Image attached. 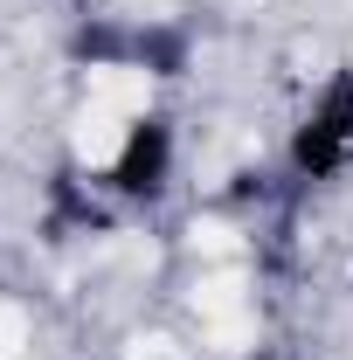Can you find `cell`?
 <instances>
[{"label":"cell","instance_id":"obj_1","mask_svg":"<svg viewBox=\"0 0 353 360\" xmlns=\"http://www.w3.org/2000/svg\"><path fill=\"white\" fill-rule=\"evenodd\" d=\"M146 97H153L146 70H125V63H104V70H90V104H104V111H118V118L146 111Z\"/></svg>","mask_w":353,"mask_h":360},{"label":"cell","instance_id":"obj_2","mask_svg":"<svg viewBox=\"0 0 353 360\" xmlns=\"http://www.w3.org/2000/svg\"><path fill=\"white\" fill-rule=\"evenodd\" d=\"M77 160H90V167H111L118 153H125V118L118 111H104V104H90L84 118H77Z\"/></svg>","mask_w":353,"mask_h":360},{"label":"cell","instance_id":"obj_3","mask_svg":"<svg viewBox=\"0 0 353 360\" xmlns=\"http://www.w3.org/2000/svg\"><path fill=\"white\" fill-rule=\"evenodd\" d=\"M243 305V277L236 270H208L201 284H194V312H208V319H229Z\"/></svg>","mask_w":353,"mask_h":360},{"label":"cell","instance_id":"obj_4","mask_svg":"<svg viewBox=\"0 0 353 360\" xmlns=\"http://www.w3.org/2000/svg\"><path fill=\"white\" fill-rule=\"evenodd\" d=\"M194 250H208V257H229V250H236V236H229L222 222H194Z\"/></svg>","mask_w":353,"mask_h":360},{"label":"cell","instance_id":"obj_5","mask_svg":"<svg viewBox=\"0 0 353 360\" xmlns=\"http://www.w3.org/2000/svg\"><path fill=\"white\" fill-rule=\"evenodd\" d=\"M21 340H28V319H21V312H0V360L21 354Z\"/></svg>","mask_w":353,"mask_h":360}]
</instances>
